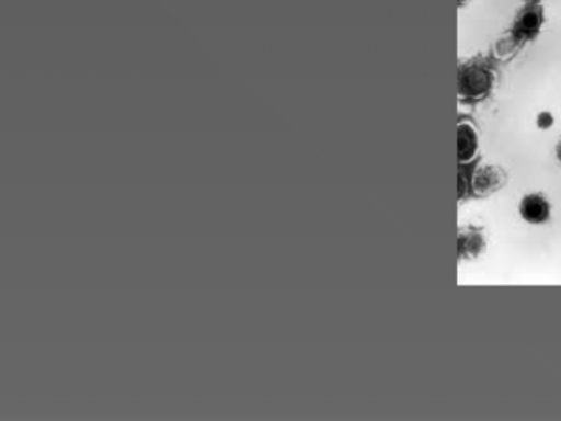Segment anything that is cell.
<instances>
[{"label":"cell","instance_id":"1","mask_svg":"<svg viewBox=\"0 0 561 421\" xmlns=\"http://www.w3.org/2000/svg\"><path fill=\"white\" fill-rule=\"evenodd\" d=\"M501 79V58L478 53L458 65V98L461 104L479 105L492 98Z\"/></svg>","mask_w":561,"mask_h":421},{"label":"cell","instance_id":"2","mask_svg":"<svg viewBox=\"0 0 561 421\" xmlns=\"http://www.w3.org/2000/svg\"><path fill=\"white\" fill-rule=\"evenodd\" d=\"M545 22H547V15H545L541 0H525L515 12L514 19L505 32V38H502L495 46V55L501 59L505 58V53L512 56L517 55L520 49L540 36Z\"/></svg>","mask_w":561,"mask_h":421},{"label":"cell","instance_id":"3","mask_svg":"<svg viewBox=\"0 0 561 421\" xmlns=\"http://www.w3.org/2000/svg\"><path fill=\"white\" fill-rule=\"evenodd\" d=\"M507 181V171L499 164L482 163V160L458 164V201L489 197L501 191Z\"/></svg>","mask_w":561,"mask_h":421},{"label":"cell","instance_id":"4","mask_svg":"<svg viewBox=\"0 0 561 421\" xmlns=\"http://www.w3.org/2000/svg\"><path fill=\"white\" fill-rule=\"evenodd\" d=\"M456 135H458V164L481 160V130L471 117L459 115Z\"/></svg>","mask_w":561,"mask_h":421},{"label":"cell","instance_id":"5","mask_svg":"<svg viewBox=\"0 0 561 421\" xmlns=\"http://www.w3.org/2000/svg\"><path fill=\"white\" fill-rule=\"evenodd\" d=\"M488 250V234L484 227L468 224L458 229V262H471Z\"/></svg>","mask_w":561,"mask_h":421},{"label":"cell","instance_id":"6","mask_svg":"<svg viewBox=\"0 0 561 421\" xmlns=\"http://www.w3.org/2000/svg\"><path fill=\"white\" fill-rule=\"evenodd\" d=\"M551 213L553 207L547 194L543 193H527L518 203V216L530 226H543L550 223Z\"/></svg>","mask_w":561,"mask_h":421},{"label":"cell","instance_id":"7","mask_svg":"<svg viewBox=\"0 0 561 421\" xmlns=\"http://www.w3.org/2000/svg\"><path fill=\"white\" fill-rule=\"evenodd\" d=\"M535 124L540 130H550L554 125V115L551 114L550 111H541L538 112L537 118H535Z\"/></svg>","mask_w":561,"mask_h":421},{"label":"cell","instance_id":"8","mask_svg":"<svg viewBox=\"0 0 561 421\" xmlns=\"http://www.w3.org/2000/svg\"><path fill=\"white\" fill-rule=\"evenodd\" d=\"M469 3H471V0H458V9H465Z\"/></svg>","mask_w":561,"mask_h":421},{"label":"cell","instance_id":"9","mask_svg":"<svg viewBox=\"0 0 561 421\" xmlns=\"http://www.w3.org/2000/svg\"><path fill=\"white\" fill-rule=\"evenodd\" d=\"M557 158L558 161H561V140L557 144Z\"/></svg>","mask_w":561,"mask_h":421}]
</instances>
